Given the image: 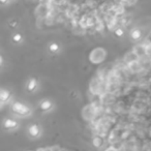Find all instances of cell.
<instances>
[{
	"label": "cell",
	"mask_w": 151,
	"mask_h": 151,
	"mask_svg": "<svg viewBox=\"0 0 151 151\" xmlns=\"http://www.w3.org/2000/svg\"><path fill=\"white\" fill-rule=\"evenodd\" d=\"M51 107H52V104H51L50 101H45L40 104V108H42L43 110H45V111H46V110H49Z\"/></svg>",
	"instance_id": "4"
},
{
	"label": "cell",
	"mask_w": 151,
	"mask_h": 151,
	"mask_svg": "<svg viewBox=\"0 0 151 151\" xmlns=\"http://www.w3.org/2000/svg\"><path fill=\"white\" fill-rule=\"evenodd\" d=\"M140 36H141V32L138 30V29H135V30L131 31V37H133V38H135V40H138Z\"/></svg>",
	"instance_id": "5"
},
{
	"label": "cell",
	"mask_w": 151,
	"mask_h": 151,
	"mask_svg": "<svg viewBox=\"0 0 151 151\" xmlns=\"http://www.w3.org/2000/svg\"><path fill=\"white\" fill-rule=\"evenodd\" d=\"M4 126L6 127V128H13V127L17 126V122L11 120V119H9V120H6L4 122Z\"/></svg>",
	"instance_id": "3"
},
{
	"label": "cell",
	"mask_w": 151,
	"mask_h": 151,
	"mask_svg": "<svg viewBox=\"0 0 151 151\" xmlns=\"http://www.w3.org/2000/svg\"><path fill=\"white\" fill-rule=\"evenodd\" d=\"M9 93L7 91H5V90H2L1 91V101H6V99H9Z\"/></svg>",
	"instance_id": "6"
},
{
	"label": "cell",
	"mask_w": 151,
	"mask_h": 151,
	"mask_svg": "<svg viewBox=\"0 0 151 151\" xmlns=\"http://www.w3.org/2000/svg\"><path fill=\"white\" fill-rule=\"evenodd\" d=\"M58 49H59V46H58L57 44H51L50 45V50L52 51V52H56V51H58Z\"/></svg>",
	"instance_id": "8"
},
{
	"label": "cell",
	"mask_w": 151,
	"mask_h": 151,
	"mask_svg": "<svg viewBox=\"0 0 151 151\" xmlns=\"http://www.w3.org/2000/svg\"><path fill=\"white\" fill-rule=\"evenodd\" d=\"M115 33H116V35H118V36H121V35L123 34V31H122V29H117Z\"/></svg>",
	"instance_id": "10"
},
{
	"label": "cell",
	"mask_w": 151,
	"mask_h": 151,
	"mask_svg": "<svg viewBox=\"0 0 151 151\" xmlns=\"http://www.w3.org/2000/svg\"><path fill=\"white\" fill-rule=\"evenodd\" d=\"M29 134H30V136H32V137L38 136V135H40V128H38V126L35 124L31 125V126L29 127Z\"/></svg>",
	"instance_id": "2"
},
{
	"label": "cell",
	"mask_w": 151,
	"mask_h": 151,
	"mask_svg": "<svg viewBox=\"0 0 151 151\" xmlns=\"http://www.w3.org/2000/svg\"><path fill=\"white\" fill-rule=\"evenodd\" d=\"M13 110L15 112H17V113H19V114H22V115H27L30 113L29 108H27L26 106L22 105V104L20 103H16L15 105L13 106Z\"/></svg>",
	"instance_id": "1"
},
{
	"label": "cell",
	"mask_w": 151,
	"mask_h": 151,
	"mask_svg": "<svg viewBox=\"0 0 151 151\" xmlns=\"http://www.w3.org/2000/svg\"><path fill=\"white\" fill-rule=\"evenodd\" d=\"M21 38H22V36H21L20 34H16L15 36H13V40H16V42H19V40H21Z\"/></svg>",
	"instance_id": "9"
},
{
	"label": "cell",
	"mask_w": 151,
	"mask_h": 151,
	"mask_svg": "<svg viewBox=\"0 0 151 151\" xmlns=\"http://www.w3.org/2000/svg\"><path fill=\"white\" fill-rule=\"evenodd\" d=\"M35 86H36V81H35V80H30V82H29L28 84V89L33 90L35 88Z\"/></svg>",
	"instance_id": "7"
}]
</instances>
